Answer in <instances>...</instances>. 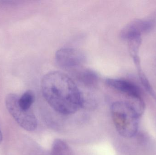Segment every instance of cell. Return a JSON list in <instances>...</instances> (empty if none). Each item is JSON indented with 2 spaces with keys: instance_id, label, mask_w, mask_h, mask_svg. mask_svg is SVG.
Returning <instances> with one entry per match:
<instances>
[{
  "instance_id": "6da1fadb",
  "label": "cell",
  "mask_w": 156,
  "mask_h": 155,
  "mask_svg": "<svg viewBox=\"0 0 156 155\" xmlns=\"http://www.w3.org/2000/svg\"><path fill=\"white\" fill-rule=\"evenodd\" d=\"M42 93L48 104L65 115L75 113L84 105L82 94L72 79L58 71L49 72L41 82Z\"/></svg>"
},
{
  "instance_id": "7a4b0ae2",
  "label": "cell",
  "mask_w": 156,
  "mask_h": 155,
  "mask_svg": "<svg viewBox=\"0 0 156 155\" xmlns=\"http://www.w3.org/2000/svg\"><path fill=\"white\" fill-rule=\"evenodd\" d=\"M111 113L115 126L120 135L131 138L137 133L140 116L128 102L114 103L111 107Z\"/></svg>"
},
{
  "instance_id": "3957f363",
  "label": "cell",
  "mask_w": 156,
  "mask_h": 155,
  "mask_svg": "<svg viewBox=\"0 0 156 155\" xmlns=\"http://www.w3.org/2000/svg\"><path fill=\"white\" fill-rule=\"evenodd\" d=\"M19 96L15 94L6 96L5 104L9 113L21 127L29 132L36 129L37 122L34 114L30 110L22 109L18 104Z\"/></svg>"
},
{
  "instance_id": "277c9868",
  "label": "cell",
  "mask_w": 156,
  "mask_h": 155,
  "mask_svg": "<svg viewBox=\"0 0 156 155\" xmlns=\"http://www.w3.org/2000/svg\"><path fill=\"white\" fill-rule=\"evenodd\" d=\"M56 62L61 68L75 70L85 63V54L79 49L73 48H61L55 54Z\"/></svg>"
},
{
  "instance_id": "5b68a950",
  "label": "cell",
  "mask_w": 156,
  "mask_h": 155,
  "mask_svg": "<svg viewBox=\"0 0 156 155\" xmlns=\"http://www.w3.org/2000/svg\"><path fill=\"white\" fill-rule=\"evenodd\" d=\"M156 26V14L145 19H135L127 24L120 32V37L123 40L151 32Z\"/></svg>"
},
{
  "instance_id": "8992f818",
  "label": "cell",
  "mask_w": 156,
  "mask_h": 155,
  "mask_svg": "<svg viewBox=\"0 0 156 155\" xmlns=\"http://www.w3.org/2000/svg\"><path fill=\"white\" fill-rule=\"evenodd\" d=\"M105 83L108 86L125 94L130 99L142 97L141 89L131 81L125 79L107 78Z\"/></svg>"
},
{
  "instance_id": "52a82bcc",
  "label": "cell",
  "mask_w": 156,
  "mask_h": 155,
  "mask_svg": "<svg viewBox=\"0 0 156 155\" xmlns=\"http://www.w3.org/2000/svg\"><path fill=\"white\" fill-rule=\"evenodd\" d=\"M73 73L76 80L85 86L92 87L98 84L99 76L93 70L80 67L74 70Z\"/></svg>"
},
{
  "instance_id": "ba28073f",
  "label": "cell",
  "mask_w": 156,
  "mask_h": 155,
  "mask_svg": "<svg viewBox=\"0 0 156 155\" xmlns=\"http://www.w3.org/2000/svg\"><path fill=\"white\" fill-rule=\"evenodd\" d=\"M128 51L132 58L139 56V51L142 44L141 35H136L129 38L128 40Z\"/></svg>"
},
{
  "instance_id": "9c48e42d",
  "label": "cell",
  "mask_w": 156,
  "mask_h": 155,
  "mask_svg": "<svg viewBox=\"0 0 156 155\" xmlns=\"http://www.w3.org/2000/svg\"><path fill=\"white\" fill-rule=\"evenodd\" d=\"M34 100L35 96L34 93L32 91L28 90L19 97L18 104L20 107L23 110H30Z\"/></svg>"
},
{
  "instance_id": "30bf717a",
  "label": "cell",
  "mask_w": 156,
  "mask_h": 155,
  "mask_svg": "<svg viewBox=\"0 0 156 155\" xmlns=\"http://www.w3.org/2000/svg\"><path fill=\"white\" fill-rule=\"evenodd\" d=\"M52 155H72V154L66 143L62 140L57 139L53 144Z\"/></svg>"
},
{
  "instance_id": "8fae6325",
  "label": "cell",
  "mask_w": 156,
  "mask_h": 155,
  "mask_svg": "<svg viewBox=\"0 0 156 155\" xmlns=\"http://www.w3.org/2000/svg\"><path fill=\"white\" fill-rule=\"evenodd\" d=\"M2 131L0 129V144L2 143Z\"/></svg>"
}]
</instances>
